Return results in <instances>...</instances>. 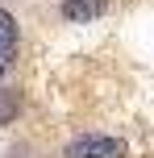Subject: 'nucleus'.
<instances>
[{"label": "nucleus", "mask_w": 154, "mask_h": 158, "mask_svg": "<svg viewBox=\"0 0 154 158\" xmlns=\"http://www.w3.org/2000/svg\"><path fill=\"white\" fill-rule=\"evenodd\" d=\"M121 137H104V133H88V137H75V142L63 146V158H125Z\"/></svg>", "instance_id": "nucleus-1"}, {"label": "nucleus", "mask_w": 154, "mask_h": 158, "mask_svg": "<svg viewBox=\"0 0 154 158\" xmlns=\"http://www.w3.org/2000/svg\"><path fill=\"white\" fill-rule=\"evenodd\" d=\"M13 54H17V21L8 8H0V79L13 67Z\"/></svg>", "instance_id": "nucleus-2"}, {"label": "nucleus", "mask_w": 154, "mask_h": 158, "mask_svg": "<svg viewBox=\"0 0 154 158\" xmlns=\"http://www.w3.org/2000/svg\"><path fill=\"white\" fill-rule=\"evenodd\" d=\"M108 8V0H63V17L67 21H96Z\"/></svg>", "instance_id": "nucleus-3"}, {"label": "nucleus", "mask_w": 154, "mask_h": 158, "mask_svg": "<svg viewBox=\"0 0 154 158\" xmlns=\"http://www.w3.org/2000/svg\"><path fill=\"white\" fill-rule=\"evenodd\" d=\"M17 112H21V92H17V87H4V92H0V125H8Z\"/></svg>", "instance_id": "nucleus-4"}]
</instances>
